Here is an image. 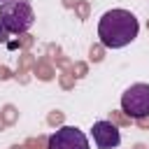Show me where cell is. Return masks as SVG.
<instances>
[{
  "instance_id": "1",
  "label": "cell",
  "mask_w": 149,
  "mask_h": 149,
  "mask_svg": "<svg viewBox=\"0 0 149 149\" xmlns=\"http://www.w3.org/2000/svg\"><path fill=\"white\" fill-rule=\"evenodd\" d=\"M137 30H140V23L135 14H130L128 9H109L100 16V23H98V37L107 49H121L130 44L137 37Z\"/></svg>"
},
{
  "instance_id": "7",
  "label": "cell",
  "mask_w": 149,
  "mask_h": 149,
  "mask_svg": "<svg viewBox=\"0 0 149 149\" xmlns=\"http://www.w3.org/2000/svg\"><path fill=\"white\" fill-rule=\"evenodd\" d=\"M2 2H7V0H0V5H2Z\"/></svg>"
},
{
  "instance_id": "4",
  "label": "cell",
  "mask_w": 149,
  "mask_h": 149,
  "mask_svg": "<svg viewBox=\"0 0 149 149\" xmlns=\"http://www.w3.org/2000/svg\"><path fill=\"white\" fill-rule=\"evenodd\" d=\"M47 149H91V147H88V137L77 126H63L49 135Z\"/></svg>"
},
{
  "instance_id": "6",
  "label": "cell",
  "mask_w": 149,
  "mask_h": 149,
  "mask_svg": "<svg viewBox=\"0 0 149 149\" xmlns=\"http://www.w3.org/2000/svg\"><path fill=\"white\" fill-rule=\"evenodd\" d=\"M7 35H9V33H7V30L2 28V23H0V42H5V40H7Z\"/></svg>"
},
{
  "instance_id": "5",
  "label": "cell",
  "mask_w": 149,
  "mask_h": 149,
  "mask_svg": "<svg viewBox=\"0 0 149 149\" xmlns=\"http://www.w3.org/2000/svg\"><path fill=\"white\" fill-rule=\"evenodd\" d=\"M91 133H93V142L98 149H114L121 142V133L112 121H95Z\"/></svg>"
},
{
  "instance_id": "3",
  "label": "cell",
  "mask_w": 149,
  "mask_h": 149,
  "mask_svg": "<svg viewBox=\"0 0 149 149\" xmlns=\"http://www.w3.org/2000/svg\"><path fill=\"white\" fill-rule=\"evenodd\" d=\"M121 109L123 114L133 119L149 116V84H133L121 95Z\"/></svg>"
},
{
  "instance_id": "2",
  "label": "cell",
  "mask_w": 149,
  "mask_h": 149,
  "mask_svg": "<svg viewBox=\"0 0 149 149\" xmlns=\"http://www.w3.org/2000/svg\"><path fill=\"white\" fill-rule=\"evenodd\" d=\"M0 23L7 33H26L35 23V12L28 0H7L0 5Z\"/></svg>"
}]
</instances>
